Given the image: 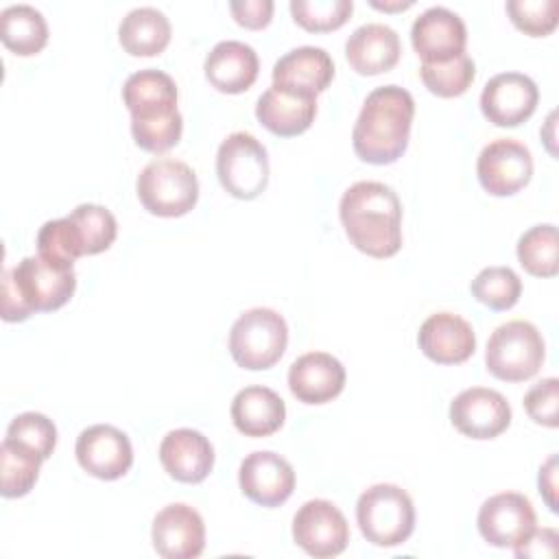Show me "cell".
Masks as SVG:
<instances>
[{
    "label": "cell",
    "mask_w": 559,
    "mask_h": 559,
    "mask_svg": "<svg viewBox=\"0 0 559 559\" xmlns=\"http://www.w3.org/2000/svg\"><path fill=\"white\" fill-rule=\"evenodd\" d=\"M338 216L349 242L371 255L391 258L402 247V203L382 181L352 183L338 203Z\"/></svg>",
    "instance_id": "6da1fadb"
},
{
    "label": "cell",
    "mask_w": 559,
    "mask_h": 559,
    "mask_svg": "<svg viewBox=\"0 0 559 559\" xmlns=\"http://www.w3.org/2000/svg\"><path fill=\"white\" fill-rule=\"evenodd\" d=\"M415 100L400 85L376 87L362 103L352 131L356 155L367 164H393L408 146Z\"/></svg>",
    "instance_id": "7a4b0ae2"
},
{
    "label": "cell",
    "mask_w": 559,
    "mask_h": 559,
    "mask_svg": "<svg viewBox=\"0 0 559 559\" xmlns=\"http://www.w3.org/2000/svg\"><path fill=\"white\" fill-rule=\"evenodd\" d=\"M76 288L74 266L44 255L22 258L2 275V319L24 321L33 312H50L70 301Z\"/></svg>",
    "instance_id": "3957f363"
},
{
    "label": "cell",
    "mask_w": 559,
    "mask_h": 559,
    "mask_svg": "<svg viewBox=\"0 0 559 559\" xmlns=\"http://www.w3.org/2000/svg\"><path fill=\"white\" fill-rule=\"evenodd\" d=\"M356 522L367 542L380 548H393L411 537L415 528V507L402 487L378 483L360 493Z\"/></svg>",
    "instance_id": "277c9868"
},
{
    "label": "cell",
    "mask_w": 559,
    "mask_h": 559,
    "mask_svg": "<svg viewBox=\"0 0 559 559\" xmlns=\"http://www.w3.org/2000/svg\"><path fill=\"white\" fill-rule=\"evenodd\" d=\"M288 343V325L273 308L245 310L229 330V354L238 367L260 371L273 367Z\"/></svg>",
    "instance_id": "5b68a950"
},
{
    "label": "cell",
    "mask_w": 559,
    "mask_h": 559,
    "mask_svg": "<svg viewBox=\"0 0 559 559\" xmlns=\"http://www.w3.org/2000/svg\"><path fill=\"white\" fill-rule=\"evenodd\" d=\"M135 190L146 212L166 218L188 214L199 199L194 170L186 162L170 157L148 162L138 175Z\"/></svg>",
    "instance_id": "8992f818"
},
{
    "label": "cell",
    "mask_w": 559,
    "mask_h": 559,
    "mask_svg": "<svg viewBox=\"0 0 559 559\" xmlns=\"http://www.w3.org/2000/svg\"><path fill=\"white\" fill-rule=\"evenodd\" d=\"M546 356L542 332L522 319L498 325L485 352V362L491 376L504 382H522L533 378Z\"/></svg>",
    "instance_id": "52a82bcc"
},
{
    "label": "cell",
    "mask_w": 559,
    "mask_h": 559,
    "mask_svg": "<svg viewBox=\"0 0 559 559\" xmlns=\"http://www.w3.org/2000/svg\"><path fill=\"white\" fill-rule=\"evenodd\" d=\"M221 186L236 199H255L269 183V155L264 144L247 133H229L216 153Z\"/></svg>",
    "instance_id": "ba28073f"
},
{
    "label": "cell",
    "mask_w": 559,
    "mask_h": 559,
    "mask_svg": "<svg viewBox=\"0 0 559 559\" xmlns=\"http://www.w3.org/2000/svg\"><path fill=\"white\" fill-rule=\"evenodd\" d=\"M293 537L310 557L328 559L347 548L349 524L341 509L330 500H308L293 518Z\"/></svg>",
    "instance_id": "9c48e42d"
},
{
    "label": "cell",
    "mask_w": 559,
    "mask_h": 559,
    "mask_svg": "<svg viewBox=\"0 0 559 559\" xmlns=\"http://www.w3.org/2000/svg\"><path fill=\"white\" fill-rule=\"evenodd\" d=\"M480 186L493 197H511L520 192L533 177V155L528 146L513 138L489 142L476 162Z\"/></svg>",
    "instance_id": "30bf717a"
},
{
    "label": "cell",
    "mask_w": 559,
    "mask_h": 559,
    "mask_svg": "<svg viewBox=\"0 0 559 559\" xmlns=\"http://www.w3.org/2000/svg\"><path fill=\"white\" fill-rule=\"evenodd\" d=\"M450 421L465 437L493 439L509 428L511 406L500 391L472 386L452 400Z\"/></svg>",
    "instance_id": "8fae6325"
},
{
    "label": "cell",
    "mask_w": 559,
    "mask_h": 559,
    "mask_svg": "<svg viewBox=\"0 0 559 559\" xmlns=\"http://www.w3.org/2000/svg\"><path fill=\"white\" fill-rule=\"evenodd\" d=\"M531 500L518 491H502L487 498L478 511V533L496 548H513L535 528Z\"/></svg>",
    "instance_id": "7c38bea8"
},
{
    "label": "cell",
    "mask_w": 559,
    "mask_h": 559,
    "mask_svg": "<svg viewBox=\"0 0 559 559\" xmlns=\"http://www.w3.org/2000/svg\"><path fill=\"white\" fill-rule=\"evenodd\" d=\"M74 454L79 465L100 480H116L124 476L133 463L129 437L109 424H94L85 428L76 437Z\"/></svg>",
    "instance_id": "4fadbf2b"
},
{
    "label": "cell",
    "mask_w": 559,
    "mask_h": 559,
    "mask_svg": "<svg viewBox=\"0 0 559 559\" xmlns=\"http://www.w3.org/2000/svg\"><path fill=\"white\" fill-rule=\"evenodd\" d=\"M537 100L539 90L531 76L522 72H500L485 83L480 109L496 127H518L533 116Z\"/></svg>",
    "instance_id": "5bb4252c"
},
{
    "label": "cell",
    "mask_w": 559,
    "mask_h": 559,
    "mask_svg": "<svg viewBox=\"0 0 559 559\" xmlns=\"http://www.w3.org/2000/svg\"><path fill=\"white\" fill-rule=\"evenodd\" d=\"M411 44L421 63L448 61L465 52L467 28L461 15L448 7H428L411 26Z\"/></svg>",
    "instance_id": "9a60e30c"
},
{
    "label": "cell",
    "mask_w": 559,
    "mask_h": 559,
    "mask_svg": "<svg viewBox=\"0 0 559 559\" xmlns=\"http://www.w3.org/2000/svg\"><path fill=\"white\" fill-rule=\"evenodd\" d=\"M238 483L251 502L260 507H280L295 489V472L284 456L271 450H258L240 463Z\"/></svg>",
    "instance_id": "2e32d148"
},
{
    "label": "cell",
    "mask_w": 559,
    "mask_h": 559,
    "mask_svg": "<svg viewBox=\"0 0 559 559\" xmlns=\"http://www.w3.org/2000/svg\"><path fill=\"white\" fill-rule=\"evenodd\" d=\"M151 537L159 557L194 559L205 548V524L197 509L183 502H173L155 515Z\"/></svg>",
    "instance_id": "e0dca14e"
},
{
    "label": "cell",
    "mask_w": 559,
    "mask_h": 559,
    "mask_svg": "<svg viewBox=\"0 0 559 559\" xmlns=\"http://www.w3.org/2000/svg\"><path fill=\"white\" fill-rule=\"evenodd\" d=\"M345 386V367L328 352L301 354L288 369V389L304 404H325Z\"/></svg>",
    "instance_id": "ac0fdd59"
},
{
    "label": "cell",
    "mask_w": 559,
    "mask_h": 559,
    "mask_svg": "<svg viewBox=\"0 0 559 559\" xmlns=\"http://www.w3.org/2000/svg\"><path fill=\"white\" fill-rule=\"evenodd\" d=\"M317 116V94L271 85L255 105V118L280 138L304 133Z\"/></svg>",
    "instance_id": "d6986e66"
},
{
    "label": "cell",
    "mask_w": 559,
    "mask_h": 559,
    "mask_svg": "<svg viewBox=\"0 0 559 559\" xmlns=\"http://www.w3.org/2000/svg\"><path fill=\"white\" fill-rule=\"evenodd\" d=\"M419 349L439 365L465 362L476 349V334L472 325L454 312L430 314L417 334Z\"/></svg>",
    "instance_id": "ffe728a7"
},
{
    "label": "cell",
    "mask_w": 559,
    "mask_h": 559,
    "mask_svg": "<svg viewBox=\"0 0 559 559\" xmlns=\"http://www.w3.org/2000/svg\"><path fill=\"white\" fill-rule=\"evenodd\" d=\"M122 100L131 111V122H151L179 111L173 76L155 68L133 72L122 85Z\"/></svg>",
    "instance_id": "44dd1931"
},
{
    "label": "cell",
    "mask_w": 559,
    "mask_h": 559,
    "mask_svg": "<svg viewBox=\"0 0 559 559\" xmlns=\"http://www.w3.org/2000/svg\"><path fill=\"white\" fill-rule=\"evenodd\" d=\"M159 461L179 483H201L214 465V448L205 435L192 428L170 430L159 443Z\"/></svg>",
    "instance_id": "7402d4cb"
},
{
    "label": "cell",
    "mask_w": 559,
    "mask_h": 559,
    "mask_svg": "<svg viewBox=\"0 0 559 559\" xmlns=\"http://www.w3.org/2000/svg\"><path fill=\"white\" fill-rule=\"evenodd\" d=\"M205 79L225 94H240L249 90L260 70L255 50L238 39L218 41L205 57Z\"/></svg>",
    "instance_id": "603a6c76"
},
{
    "label": "cell",
    "mask_w": 559,
    "mask_h": 559,
    "mask_svg": "<svg viewBox=\"0 0 559 559\" xmlns=\"http://www.w3.org/2000/svg\"><path fill=\"white\" fill-rule=\"evenodd\" d=\"M402 52L397 33L380 22L358 26L345 41V57L358 74L389 72Z\"/></svg>",
    "instance_id": "cb8c5ba5"
},
{
    "label": "cell",
    "mask_w": 559,
    "mask_h": 559,
    "mask_svg": "<svg viewBox=\"0 0 559 559\" xmlns=\"http://www.w3.org/2000/svg\"><path fill=\"white\" fill-rule=\"evenodd\" d=\"M334 79V61L319 46H299L280 57L273 66V85L319 94Z\"/></svg>",
    "instance_id": "d4e9b609"
},
{
    "label": "cell",
    "mask_w": 559,
    "mask_h": 559,
    "mask_svg": "<svg viewBox=\"0 0 559 559\" xmlns=\"http://www.w3.org/2000/svg\"><path fill=\"white\" fill-rule=\"evenodd\" d=\"M231 421L247 437H269L286 419L284 400L269 386L251 384L240 389L231 400Z\"/></svg>",
    "instance_id": "484cf974"
},
{
    "label": "cell",
    "mask_w": 559,
    "mask_h": 559,
    "mask_svg": "<svg viewBox=\"0 0 559 559\" xmlns=\"http://www.w3.org/2000/svg\"><path fill=\"white\" fill-rule=\"evenodd\" d=\"M118 39L129 55L153 57L168 46L170 22L155 7L131 9L118 26Z\"/></svg>",
    "instance_id": "4316f807"
},
{
    "label": "cell",
    "mask_w": 559,
    "mask_h": 559,
    "mask_svg": "<svg viewBox=\"0 0 559 559\" xmlns=\"http://www.w3.org/2000/svg\"><path fill=\"white\" fill-rule=\"evenodd\" d=\"M0 39L11 52L31 57L46 46L48 24L35 7L11 4L0 11Z\"/></svg>",
    "instance_id": "83f0119b"
},
{
    "label": "cell",
    "mask_w": 559,
    "mask_h": 559,
    "mask_svg": "<svg viewBox=\"0 0 559 559\" xmlns=\"http://www.w3.org/2000/svg\"><path fill=\"white\" fill-rule=\"evenodd\" d=\"M41 461L31 448L4 437L0 445V493L4 498L26 496L39 476Z\"/></svg>",
    "instance_id": "f1b7e54d"
},
{
    "label": "cell",
    "mask_w": 559,
    "mask_h": 559,
    "mask_svg": "<svg viewBox=\"0 0 559 559\" xmlns=\"http://www.w3.org/2000/svg\"><path fill=\"white\" fill-rule=\"evenodd\" d=\"M70 225L81 249V255H94L111 247L118 234L114 214L96 203H81L70 214Z\"/></svg>",
    "instance_id": "f546056e"
},
{
    "label": "cell",
    "mask_w": 559,
    "mask_h": 559,
    "mask_svg": "<svg viewBox=\"0 0 559 559\" xmlns=\"http://www.w3.org/2000/svg\"><path fill=\"white\" fill-rule=\"evenodd\" d=\"M518 260L535 277H552L559 271L557 227L550 223L526 229L518 240Z\"/></svg>",
    "instance_id": "4dcf8cb0"
},
{
    "label": "cell",
    "mask_w": 559,
    "mask_h": 559,
    "mask_svg": "<svg viewBox=\"0 0 559 559\" xmlns=\"http://www.w3.org/2000/svg\"><path fill=\"white\" fill-rule=\"evenodd\" d=\"M419 76L432 94H437L441 98H452V96H461L463 92H467V87L472 85V81L476 76V66H474L472 57L463 52L448 61L421 63Z\"/></svg>",
    "instance_id": "1f68e13d"
},
{
    "label": "cell",
    "mask_w": 559,
    "mask_h": 559,
    "mask_svg": "<svg viewBox=\"0 0 559 559\" xmlns=\"http://www.w3.org/2000/svg\"><path fill=\"white\" fill-rule=\"evenodd\" d=\"M472 295L491 310H509L522 295V282L509 266H487L472 280Z\"/></svg>",
    "instance_id": "d6a6232c"
},
{
    "label": "cell",
    "mask_w": 559,
    "mask_h": 559,
    "mask_svg": "<svg viewBox=\"0 0 559 559\" xmlns=\"http://www.w3.org/2000/svg\"><path fill=\"white\" fill-rule=\"evenodd\" d=\"M354 11L352 0H290L293 20L312 33L341 28Z\"/></svg>",
    "instance_id": "836d02e7"
},
{
    "label": "cell",
    "mask_w": 559,
    "mask_h": 559,
    "mask_svg": "<svg viewBox=\"0 0 559 559\" xmlns=\"http://www.w3.org/2000/svg\"><path fill=\"white\" fill-rule=\"evenodd\" d=\"M7 437L31 448L33 452H37L44 461L52 454L55 445H57V428L55 424L35 411H26L20 413L11 419L9 428H7Z\"/></svg>",
    "instance_id": "e575fe53"
},
{
    "label": "cell",
    "mask_w": 559,
    "mask_h": 559,
    "mask_svg": "<svg viewBox=\"0 0 559 559\" xmlns=\"http://www.w3.org/2000/svg\"><path fill=\"white\" fill-rule=\"evenodd\" d=\"M557 0H509L507 13L511 22L531 37H544L557 26Z\"/></svg>",
    "instance_id": "d590c367"
},
{
    "label": "cell",
    "mask_w": 559,
    "mask_h": 559,
    "mask_svg": "<svg viewBox=\"0 0 559 559\" xmlns=\"http://www.w3.org/2000/svg\"><path fill=\"white\" fill-rule=\"evenodd\" d=\"M37 251L39 255L55 260V262H68L74 264L76 258H81V249L76 245L70 218H55L46 221L37 231Z\"/></svg>",
    "instance_id": "8d00e7d4"
},
{
    "label": "cell",
    "mask_w": 559,
    "mask_h": 559,
    "mask_svg": "<svg viewBox=\"0 0 559 559\" xmlns=\"http://www.w3.org/2000/svg\"><path fill=\"white\" fill-rule=\"evenodd\" d=\"M181 131H183V118L179 111L175 116L151 120V122H131V133L135 144L148 153H166L179 142Z\"/></svg>",
    "instance_id": "74e56055"
},
{
    "label": "cell",
    "mask_w": 559,
    "mask_h": 559,
    "mask_svg": "<svg viewBox=\"0 0 559 559\" xmlns=\"http://www.w3.org/2000/svg\"><path fill=\"white\" fill-rule=\"evenodd\" d=\"M524 408L535 424L555 428L559 424L557 408H559V380L544 378L535 382L528 393L524 395Z\"/></svg>",
    "instance_id": "f35d334b"
},
{
    "label": "cell",
    "mask_w": 559,
    "mask_h": 559,
    "mask_svg": "<svg viewBox=\"0 0 559 559\" xmlns=\"http://www.w3.org/2000/svg\"><path fill=\"white\" fill-rule=\"evenodd\" d=\"M229 11L245 28H262L271 22L273 0H231Z\"/></svg>",
    "instance_id": "ab89813d"
},
{
    "label": "cell",
    "mask_w": 559,
    "mask_h": 559,
    "mask_svg": "<svg viewBox=\"0 0 559 559\" xmlns=\"http://www.w3.org/2000/svg\"><path fill=\"white\" fill-rule=\"evenodd\" d=\"M557 531L555 528H533L520 544L513 546L515 557H555L557 555Z\"/></svg>",
    "instance_id": "60d3db41"
},
{
    "label": "cell",
    "mask_w": 559,
    "mask_h": 559,
    "mask_svg": "<svg viewBox=\"0 0 559 559\" xmlns=\"http://www.w3.org/2000/svg\"><path fill=\"white\" fill-rule=\"evenodd\" d=\"M557 456H550L544 467L539 469V493L544 496L546 504L550 507L552 513L559 511L557 507V498H555V491H557Z\"/></svg>",
    "instance_id": "b9f144b4"
},
{
    "label": "cell",
    "mask_w": 559,
    "mask_h": 559,
    "mask_svg": "<svg viewBox=\"0 0 559 559\" xmlns=\"http://www.w3.org/2000/svg\"><path fill=\"white\" fill-rule=\"evenodd\" d=\"M413 4V0H397V2H378V0H371V7L376 9H384V11H402V9H408Z\"/></svg>",
    "instance_id": "7bdbcfd3"
}]
</instances>
